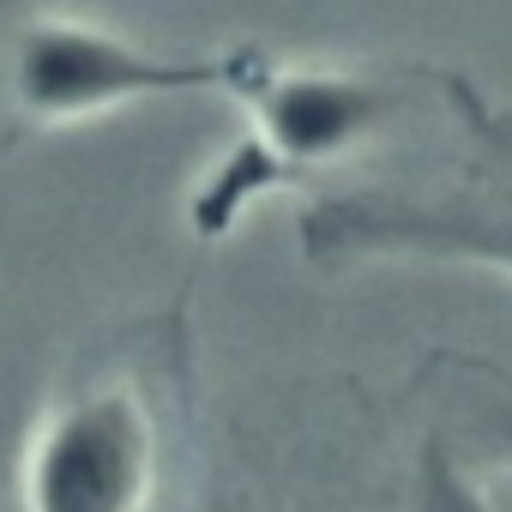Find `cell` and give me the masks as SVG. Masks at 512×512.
Segmentation results:
<instances>
[{
	"mask_svg": "<svg viewBox=\"0 0 512 512\" xmlns=\"http://www.w3.org/2000/svg\"><path fill=\"white\" fill-rule=\"evenodd\" d=\"M247 55H157L115 31L0 0V157L37 133L115 115L145 97L235 91Z\"/></svg>",
	"mask_w": 512,
	"mask_h": 512,
	"instance_id": "1",
	"label": "cell"
},
{
	"mask_svg": "<svg viewBox=\"0 0 512 512\" xmlns=\"http://www.w3.org/2000/svg\"><path fill=\"white\" fill-rule=\"evenodd\" d=\"M163 476V416L127 374L55 398L19 452V512H145Z\"/></svg>",
	"mask_w": 512,
	"mask_h": 512,
	"instance_id": "2",
	"label": "cell"
},
{
	"mask_svg": "<svg viewBox=\"0 0 512 512\" xmlns=\"http://www.w3.org/2000/svg\"><path fill=\"white\" fill-rule=\"evenodd\" d=\"M422 512H488V506L470 494V482H458V476L434 470V476H428V488H422Z\"/></svg>",
	"mask_w": 512,
	"mask_h": 512,
	"instance_id": "3",
	"label": "cell"
}]
</instances>
